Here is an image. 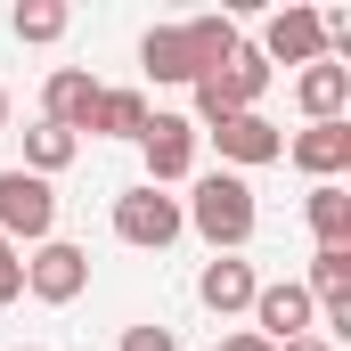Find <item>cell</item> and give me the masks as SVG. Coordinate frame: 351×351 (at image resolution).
<instances>
[{"label":"cell","instance_id":"11","mask_svg":"<svg viewBox=\"0 0 351 351\" xmlns=\"http://www.w3.org/2000/svg\"><path fill=\"white\" fill-rule=\"evenodd\" d=\"M294 98H302L311 123H343V106H351V66H335V58L302 66V74H294Z\"/></svg>","mask_w":351,"mask_h":351},{"label":"cell","instance_id":"4","mask_svg":"<svg viewBox=\"0 0 351 351\" xmlns=\"http://www.w3.org/2000/svg\"><path fill=\"white\" fill-rule=\"evenodd\" d=\"M311 319H319V311H311L302 278H269V286H254V335H262L269 351H278V343H294V335H319Z\"/></svg>","mask_w":351,"mask_h":351},{"label":"cell","instance_id":"17","mask_svg":"<svg viewBox=\"0 0 351 351\" xmlns=\"http://www.w3.org/2000/svg\"><path fill=\"white\" fill-rule=\"evenodd\" d=\"M74 147H82L74 131H58V123H33V131H25V164H16V172L49 180V172H66V164H74Z\"/></svg>","mask_w":351,"mask_h":351},{"label":"cell","instance_id":"10","mask_svg":"<svg viewBox=\"0 0 351 351\" xmlns=\"http://www.w3.org/2000/svg\"><path fill=\"white\" fill-rule=\"evenodd\" d=\"M286 156H294L311 180H343L351 172V123H311V131H294Z\"/></svg>","mask_w":351,"mask_h":351},{"label":"cell","instance_id":"6","mask_svg":"<svg viewBox=\"0 0 351 351\" xmlns=\"http://www.w3.org/2000/svg\"><path fill=\"white\" fill-rule=\"evenodd\" d=\"M82 286H90V254L82 245H66V237L33 245V262H25V294L33 302H74Z\"/></svg>","mask_w":351,"mask_h":351},{"label":"cell","instance_id":"16","mask_svg":"<svg viewBox=\"0 0 351 351\" xmlns=\"http://www.w3.org/2000/svg\"><path fill=\"white\" fill-rule=\"evenodd\" d=\"M302 213H311V237H319V245H351V188L343 180H319Z\"/></svg>","mask_w":351,"mask_h":351},{"label":"cell","instance_id":"19","mask_svg":"<svg viewBox=\"0 0 351 351\" xmlns=\"http://www.w3.org/2000/svg\"><path fill=\"white\" fill-rule=\"evenodd\" d=\"M16 294H25V254H16V245L0 237V311H8Z\"/></svg>","mask_w":351,"mask_h":351},{"label":"cell","instance_id":"8","mask_svg":"<svg viewBox=\"0 0 351 351\" xmlns=\"http://www.w3.org/2000/svg\"><path fill=\"white\" fill-rule=\"evenodd\" d=\"M213 147H221L229 164H245V172H254V164H278V156H286V131L254 106V114H229V123L213 131Z\"/></svg>","mask_w":351,"mask_h":351},{"label":"cell","instance_id":"3","mask_svg":"<svg viewBox=\"0 0 351 351\" xmlns=\"http://www.w3.org/2000/svg\"><path fill=\"white\" fill-rule=\"evenodd\" d=\"M180 229H188V221H180V196H164V188H147V180H139V188H123V196H114V237H123V245L164 254Z\"/></svg>","mask_w":351,"mask_h":351},{"label":"cell","instance_id":"20","mask_svg":"<svg viewBox=\"0 0 351 351\" xmlns=\"http://www.w3.org/2000/svg\"><path fill=\"white\" fill-rule=\"evenodd\" d=\"M123 351H180L172 327H123Z\"/></svg>","mask_w":351,"mask_h":351},{"label":"cell","instance_id":"7","mask_svg":"<svg viewBox=\"0 0 351 351\" xmlns=\"http://www.w3.org/2000/svg\"><path fill=\"white\" fill-rule=\"evenodd\" d=\"M139 147H147V188H172L196 172V123L188 114H147Z\"/></svg>","mask_w":351,"mask_h":351},{"label":"cell","instance_id":"1","mask_svg":"<svg viewBox=\"0 0 351 351\" xmlns=\"http://www.w3.org/2000/svg\"><path fill=\"white\" fill-rule=\"evenodd\" d=\"M180 221H188L213 254H237V245L254 237V188H245L237 172H204V180H196V196L180 204Z\"/></svg>","mask_w":351,"mask_h":351},{"label":"cell","instance_id":"14","mask_svg":"<svg viewBox=\"0 0 351 351\" xmlns=\"http://www.w3.org/2000/svg\"><path fill=\"white\" fill-rule=\"evenodd\" d=\"M139 66H147V82H196V58H188V33L180 25H156L139 41Z\"/></svg>","mask_w":351,"mask_h":351},{"label":"cell","instance_id":"18","mask_svg":"<svg viewBox=\"0 0 351 351\" xmlns=\"http://www.w3.org/2000/svg\"><path fill=\"white\" fill-rule=\"evenodd\" d=\"M16 41H58L66 33V0H16Z\"/></svg>","mask_w":351,"mask_h":351},{"label":"cell","instance_id":"22","mask_svg":"<svg viewBox=\"0 0 351 351\" xmlns=\"http://www.w3.org/2000/svg\"><path fill=\"white\" fill-rule=\"evenodd\" d=\"M221 351H269V343H262V335H229Z\"/></svg>","mask_w":351,"mask_h":351},{"label":"cell","instance_id":"15","mask_svg":"<svg viewBox=\"0 0 351 351\" xmlns=\"http://www.w3.org/2000/svg\"><path fill=\"white\" fill-rule=\"evenodd\" d=\"M147 114H156V106H147L139 90H98L90 131H98V139H139V131H147Z\"/></svg>","mask_w":351,"mask_h":351},{"label":"cell","instance_id":"24","mask_svg":"<svg viewBox=\"0 0 351 351\" xmlns=\"http://www.w3.org/2000/svg\"><path fill=\"white\" fill-rule=\"evenodd\" d=\"M16 351H41V343H16Z\"/></svg>","mask_w":351,"mask_h":351},{"label":"cell","instance_id":"2","mask_svg":"<svg viewBox=\"0 0 351 351\" xmlns=\"http://www.w3.org/2000/svg\"><path fill=\"white\" fill-rule=\"evenodd\" d=\"M49 229H58V196H49V180L0 172V237L25 254V245H49Z\"/></svg>","mask_w":351,"mask_h":351},{"label":"cell","instance_id":"9","mask_svg":"<svg viewBox=\"0 0 351 351\" xmlns=\"http://www.w3.org/2000/svg\"><path fill=\"white\" fill-rule=\"evenodd\" d=\"M90 106H98V74L58 66L49 90H41V123H58V131H74V139H82V131H90Z\"/></svg>","mask_w":351,"mask_h":351},{"label":"cell","instance_id":"23","mask_svg":"<svg viewBox=\"0 0 351 351\" xmlns=\"http://www.w3.org/2000/svg\"><path fill=\"white\" fill-rule=\"evenodd\" d=\"M0 131H8V90H0Z\"/></svg>","mask_w":351,"mask_h":351},{"label":"cell","instance_id":"21","mask_svg":"<svg viewBox=\"0 0 351 351\" xmlns=\"http://www.w3.org/2000/svg\"><path fill=\"white\" fill-rule=\"evenodd\" d=\"M278 351H327V335H294V343H278Z\"/></svg>","mask_w":351,"mask_h":351},{"label":"cell","instance_id":"13","mask_svg":"<svg viewBox=\"0 0 351 351\" xmlns=\"http://www.w3.org/2000/svg\"><path fill=\"white\" fill-rule=\"evenodd\" d=\"M180 33H188V58H196V82H204V74H221V66H229V58L245 49L229 16H188Z\"/></svg>","mask_w":351,"mask_h":351},{"label":"cell","instance_id":"5","mask_svg":"<svg viewBox=\"0 0 351 351\" xmlns=\"http://www.w3.org/2000/svg\"><path fill=\"white\" fill-rule=\"evenodd\" d=\"M327 58V16L319 8H278L262 25V66H319Z\"/></svg>","mask_w":351,"mask_h":351},{"label":"cell","instance_id":"12","mask_svg":"<svg viewBox=\"0 0 351 351\" xmlns=\"http://www.w3.org/2000/svg\"><path fill=\"white\" fill-rule=\"evenodd\" d=\"M254 286H262V278H254V262L221 254V262H204V278H196V302L229 319V311H254Z\"/></svg>","mask_w":351,"mask_h":351}]
</instances>
